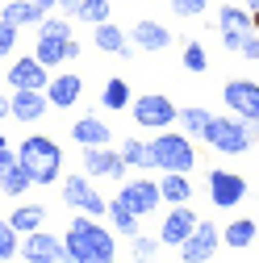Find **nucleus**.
Returning a JSON list of instances; mask_svg holds the SVG:
<instances>
[{
  "label": "nucleus",
  "mask_w": 259,
  "mask_h": 263,
  "mask_svg": "<svg viewBox=\"0 0 259 263\" xmlns=\"http://www.w3.org/2000/svg\"><path fill=\"white\" fill-rule=\"evenodd\" d=\"M67 259L71 263H113L117 259V238L96 221L92 213H80L67 226Z\"/></svg>",
  "instance_id": "f257e3e1"
},
{
  "label": "nucleus",
  "mask_w": 259,
  "mask_h": 263,
  "mask_svg": "<svg viewBox=\"0 0 259 263\" xmlns=\"http://www.w3.org/2000/svg\"><path fill=\"white\" fill-rule=\"evenodd\" d=\"M17 159H21V167L29 172L34 184H54L59 172H63V146L54 138H46V134H29L17 146Z\"/></svg>",
  "instance_id": "f03ea898"
},
{
  "label": "nucleus",
  "mask_w": 259,
  "mask_h": 263,
  "mask_svg": "<svg viewBox=\"0 0 259 263\" xmlns=\"http://www.w3.org/2000/svg\"><path fill=\"white\" fill-rule=\"evenodd\" d=\"M155 167L159 172H192L197 167V151H192L188 134H172V129H159V138L151 142Z\"/></svg>",
  "instance_id": "7ed1b4c3"
},
{
  "label": "nucleus",
  "mask_w": 259,
  "mask_h": 263,
  "mask_svg": "<svg viewBox=\"0 0 259 263\" xmlns=\"http://www.w3.org/2000/svg\"><path fill=\"white\" fill-rule=\"evenodd\" d=\"M213 151H221V155H247L255 142H251V134H247V121L238 117V121H226V117H209L205 121V134H201Z\"/></svg>",
  "instance_id": "20e7f679"
},
{
  "label": "nucleus",
  "mask_w": 259,
  "mask_h": 263,
  "mask_svg": "<svg viewBox=\"0 0 259 263\" xmlns=\"http://www.w3.org/2000/svg\"><path fill=\"white\" fill-rule=\"evenodd\" d=\"M130 113H134V121H138L142 129H172L176 117H180V109L172 105V96H163V92L138 96V101L130 105Z\"/></svg>",
  "instance_id": "39448f33"
},
{
  "label": "nucleus",
  "mask_w": 259,
  "mask_h": 263,
  "mask_svg": "<svg viewBox=\"0 0 259 263\" xmlns=\"http://www.w3.org/2000/svg\"><path fill=\"white\" fill-rule=\"evenodd\" d=\"M63 201H67L76 213H92V217H105L109 213V201L92 188V176H67L63 180Z\"/></svg>",
  "instance_id": "423d86ee"
},
{
  "label": "nucleus",
  "mask_w": 259,
  "mask_h": 263,
  "mask_svg": "<svg viewBox=\"0 0 259 263\" xmlns=\"http://www.w3.org/2000/svg\"><path fill=\"white\" fill-rule=\"evenodd\" d=\"M217 34H221V46L226 50H238L247 42V34H255V17L247 5H226L217 13Z\"/></svg>",
  "instance_id": "0eeeda50"
},
{
  "label": "nucleus",
  "mask_w": 259,
  "mask_h": 263,
  "mask_svg": "<svg viewBox=\"0 0 259 263\" xmlns=\"http://www.w3.org/2000/svg\"><path fill=\"white\" fill-rule=\"evenodd\" d=\"M209 201H213L217 209H238V205L247 201V180H243L238 172L213 167V172H209Z\"/></svg>",
  "instance_id": "6e6552de"
},
{
  "label": "nucleus",
  "mask_w": 259,
  "mask_h": 263,
  "mask_svg": "<svg viewBox=\"0 0 259 263\" xmlns=\"http://www.w3.org/2000/svg\"><path fill=\"white\" fill-rule=\"evenodd\" d=\"M217 242H221V230H217L213 221H197V230H192L176 251H180L184 263H205V259L217 255Z\"/></svg>",
  "instance_id": "1a4fd4ad"
},
{
  "label": "nucleus",
  "mask_w": 259,
  "mask_h": 263,
  "mask_svg": "<svg viewBox=\"0 0 259 263\" xmlns=\"http://www.w3.org/2000/svg\"><path fill=\"white\" fill-rule=\"evenodd\" d=\"M130 163L113 146H84V176L92 180H121Z\"/></svg>",
  "instance_id": "9d476101"
},
{
  "label": "nucleus",
  "mask_w": 259,
  "mask_h": 263,
  "mask_svg": "<svg viewBox=\"0 0 259 263\" xmlns=\"http://www.w3.org/2000/svg\"><path fill=\"white\" fill-rule=\"evenodd\" d=\"M197 209H192V201H184V205H172L168 209V217H163V226H159V242L163 247H180L192 230H197Z\"/></svg>",
  "instance_id": "9b49d317"
},
{
  "label": "nucleus",
  "mask_w": 259,
  "mask_h": 263,
  "mask_svg": "<svg viewBox=\"0 0 259 263\" xmlns=\"http://www.w3.org/2000/svg\"><path fill=\"white\" fill-rule=\"evenodd\" d=\"M21 259L25 263H59V259H67V242L46 234V230H34V234H25V242H21Z\"/></svg>",
  "instance_id": "f8f14e48"
},
{
  "label": "nucleus",
  "mask_w": 259,
  "mask_h": 263,
  "mask_svg": "<svg viewBox=\"0 0 259 263\" xmlns=\"http://www.w3.org/2000/svg\"><path fill=\"white\" fill-rule=\"evenodd\" d=\"M221 101L234 117H259V84L255 80H230L221 88Z\"/></svg>",
  "instance_id": "ddd939ff"
},
{
  "label": "nucleus",
  "mask_w": 259,
  "mask_h": 263,
  "mask_svg": "<svg viewBox=\"0 0 259 263\" xmlns=\"http://www.w3.org/2000/svg\"><path fill=\"white\" fill-rule=\"evenodd\" d=\"M117 196H121V201L134 209L138 217L155 213V209H159V201H163V192H159V184H155V180H125V188H121Z\"/></svg>",
  "instance_id": "4468645a"
},
{
  "label": "nucleus",
  "mask_w": 259,
  "mask_h": 263,
  "mask_svg": "<svg viewBox=\"0 0 259 263\" xmlns=\"http://www.w3.org/2000/svg\"><path fill=\"white\" fill-rule=\"evenodd\" d=\"M50 84V67L38 54H21L9 67V88H46Z\"/></svg>",
  "instance_id": "2eb2a0df"
},
{
  "label": "nucleus",
  "mask_w": 259,
  "mask_h": 263,
  "mask_svg": "<svg viewBox=\"0 0 259 263\" xmlns=\"http://www.w3.org/2000/svg\"><path fill=\"white\" fill-rule=\"evenodd\" d=\"M9 109H13V117H17V121H42V113L50 109L46 88H13Z\"/></svg>",
  "instance_id": "dca6fc26"
},
{
  "label": "nucleus",
  "mask_w": 259,
  "mask_h": 263,
  "mask_svg": "<svg viewBox=\"0 0 259 263\" xmlns=\"http://www.w3.org/2000/svg\"><path fill=\"white\" fill-rule=\"evenodd\" d=\"M34 54L46 63V67H59V63H71V59H80V42H76L71 34H67V38H59V34H38Z\"/></svg>",
  "instance_id": "f3484780"
},
{
  "label": "nucleus",
  "mask_w": 259,
  "mask_h": 263,
  "mask_svg": "<svg viewBox=\"0 0 259 263\" xmlns=\"http://www.w3.org/2000/svg\"><path fill=\"white\" fill-rule=\"evenodd\" d=\"M29 184V172L21 167V159H17V151H9V146H0V192H9V196H21Z\"/></svg>",
  "instance_id": "a211bd4d"
},
{
  "label": "nucleus",
  "mask_w": 259,
  "mask_h": 263,
  "mask_svg": "<svg viewBox=\"0 0 259 263\" xmlns=\"http://www.w3.org/2000/svg\"><path fill=\"white\" fill-rule=\"evenodd\" d=\"M130 42H134L138 50H146V54H159V50L172 46V29L159 25V21H134V29H130Z\"/></svg>",
  "instance_id": "6ab92c4d"
},
{
  "label": "nucleus",
  "mask_w": 259,
  "mask_h": 263,
  "mask_svg": "<svg viewBox=\"0 0 259 263\" xmlns=\"http://www.w3.org/2000/svg\"><path fill=\"white\" fill-rule=\"evenodd\" d=\"M80 92H84V80L71 76V71H63V76H54L46 84V101H50V109H71L80 101Z\"/></svg>",
  "instance_id": "aec40b11"
},
{
  "label": "nucleus",
  "mask_w": 259,
  "mask_h": 263,
  "mask_svg": "<svg viewBox=\"0 0 259 263\" xmlns=\"http://www.w3.org/2000/svg\"><path fill=\"white\" fill-rule=\"evenodd\" d=\"M92 42H96V50H105V54H121V59H130V46H134V42L125 38V29L113 25V21L92 25Z\"/></svg>",
  "instance_id": "412c9836"
},
{
  "label": "nucleus",
  "mask_w": 259,
  "mask_h": 263,
  "mask_svg": "<svg viewBox=\"0 0 259 263\" xmlns=\"http://www.w3.org/2000/svg\"><path fill=\"white\" fill-rule=\"evenodd\" d=\"M71 138L80 142V146H109V125L101 121V117H80V121H71Z\"/></svg>",
  "instance_id": "4be33fe9"
},
{
  "label": "nucleus",
  "mask_w": 259,
  "mask_h": 263,
  "mask_svg": "<svg viewBox=\"0 0 259 263\" xmlns=\"http://www.w3.org/2000/svg\"><path fill=\"white\" fill-rule=\"evenodd\" d=\"M159 192H163L168 205L192 201V180H188V172H163V176H159Z\"/></svg>",
  "instance_id": "5701e85b"
},
{
  "label": "nucleus",
  "mask_w": 259,
  "mask_h": 263,
  "mask_svg": "<svg viewBox=\"0 0 259 263\" xmlns=\"http://www.w3.org/2000/svg\"><path fill=\"white\" fill-rule=\"evenodd\" d=\"M0 17H5V21H13V25L21 29V25H38V21L46 17V9L38 5V0H9Z\"/></svg>",
  "instance_id": "b1692460"
},
{
  "label": "nucleus",
  "mask_w": 259,
  "mask_h": 263,
  "mask_svg": "<svg viewBox=\"0 0 259 263\" xmlns=\"http://www.w3.org/2000/svg\"><path fill=\"white\" fill-rule=\"evenodd\" d=\"M255 234H259V221H255V217H238V221H226V230H221L226 247H234V251L251 247V242H255Z\"/></svg>",
  "instance_id": "393cba45"
},
{
  "label": "nucleus",
  "mask_w": 259,
  "mask_h": 263,
  "mask_svg": "<svg viewBox=\"0 0 259 263\" xmlns=\"http://www.w3.org/2000/svg\"><path fill=\"white\" fill-rule=\"evenodd\" d=\"M109 221H113L117 234H125V238H134V234H138V213L130 209L121 196H117V201H109Z\"/></svg>",
  "instance_id": "a878e982"
},
{
  "label": "nucleus",
  "mask_w": 259,
  "mask_h": 263,
  "mask_svg": "<svg viewBox=\"0 0 259 263\" xmlns=\"http://www.w3.org/2000/svg\"><path fill=\"white\" fill-rule=\"evenodd\" d=\"M121 159L130 163V167L155 172V155H151V142H142V138H125V146H121Z\"/></svg>",
  "instance_id": "bb28decb"
},
{
  "label": "nucleus",
  "mask_w": 259,
  "mask_h": 263,
  "mask_svg": "<svg viewBox=\"0 0 259 263\" xmlns=\"http://www.w3.org/2000/svg\"><path fill=\"white\" fill-rule=\"evenodd\" d=\"M21 234H34V230H42V221H46V209L42 205H21V209H13V217H9Z\"/></svg>",
  "instance_id": "cd10ccee"
},
{
  "label": "nucleus",
  "mask_w": 259,
  "mask_h": 263,
  "mask_svg": "<svg viewBox=\"0 0 259 263\" xmlns=\"http://www.w3.org/2000/svg\"><path fill=\"white\" fill-rule=\"evenodd\" d=\"M209 117H213L209 109H201V105H188V109H180V117H176V121L184 125V134H188V138H201Z\"/></svg>",
  "instance_id": "c85d7f7f"
},
{
  "label": "nucleus",
  "mask_w": 259,
  "mask_h": 263,
  "mask_svg": "<svg viewBox=\"0 0 259 263\" xmlns=\"http://www.w3.org/2000/svg\"><path fill=\"white\" fill-rule=\"evenodd\" d=\"M101 105H105L109 113H121V109L130 105V84H125V80H109L105 92H101Z\"/></svg>",
  "instance_id": "c756f323"
},
{
  "label": "nucleus",
  "mask_w": 259,
  "mask_h": 263,
  "mask_svg": "<svg viewBox=\"0 0 259 263\" xmlns=\"http://www.w3.org/2000/svg\"><path fill=\"white\" fill-rule=\"evenodd\" d=\"M0 259H21V230L13 221H0Z\"/></svg>",
  "instance_id": "7c9ffc66"
},
{
  "label": "nucleus",
  "mask_w": 259,
  "mask_h": 263,
  "mask_svg": "<svg viewBox=\"0 0 259 263\" xmlns=\"http://www.w3.org/2000/svg\"><path fill=\"white\" fill-rule=\"evenodd\" d=\"M76 21H88V25H101V21H109V0H80Z\"/></svg>",
  "instance_id": "2f4dec72"
},
{
  "label": "nucleus",
  "mask_w": 259,
  "mask_h": 263,
  "mask_svg": "<svg viewBox=\"0 0 259 263\" xmlns=\"http://www.w3.org/2000/svg\"><path fill=\"white\" fill-rule=\"evenodd\" d=\"M184 71H192V76L209 71V54H205L201 42H188V46H184Z\"/></svg>",
  "instance_id": "473e14b6"
},
{
  "label": "nucleus",
  "mask_w": 259,
  "mask_h": 263,
  "mask_svg": "<svg viewBox=\"0 0 259 263\" xmlns=\"http://www.w3.org/2000/svg\"><path fill=\"white\" fill-rule=\"evenodd\" d=\"M38 34H59V38H67V34H71V21L59 17V13H46V17L38 21Z\"/></svg>",
  "instance_id": "72a5a7b5"
},
{
  "label": "nucleus",
  "mask_w": 259,
  "mask_h": 263,
  "mask_svg": "<svg viewBox=\"0 0 259 263\" xmlns=\"http://www.w3.org/2000/svg\"><path fill=\"white\" fill-rule=\"evenodd\" d=\"M163 247L159 238H146V234H134L130 238V251H134V259H155V251Z\"/></svg>",
  "instance_id": "f704fd0d"
},
{
  "label": "nucleus",
  "mask_w": 259,
  "mask_h": 263,
  "mask_svg": "<svg viewBox=\"0 0 259 263\" xmlns=\"http://www.w3.org/2000/svg\"><path fill=\"white\" fill-rule=\"evenodd\" d=\"M13 46H17V25L0 17V59H5V54H13Z\"/></svg>",
  "instance_id": "c9c22d12"
},
{
  "label": "nucleus",
  "mask_w": 259,
  "mask_h": 263,
  "mask_svg": "<svg viewBox=\"0 0 259 263\" xmlns=\"http://www.w3.org/2000/svg\"><path fill=\"white\" fill-rule=\"evenodd\" d=\"M172 9H176V17H201L209 9V0H172Z\"/></svg>",
  "instance_id": "e433bc0d"
},
{
  "label": "nucleus",
  "mask_w": 259,
  "mask_h": 263,
  "mask_svg": "<svg viewBox=\"0 0 259 263\" xmlns=\"http://www.w3.org/2000/svg\"><path fill=\"white\" fill-rule=\"evenodd\" d=\"M238 54H243L247 63H259V29H255V34H247V42L238 46Z\"/></svg>",
  "instance_id": "4c0bfd02"
},
{
  "label": "nucleus",
  "mask_w": 259,
  "mask_h": 263,
  "mask_svg": "<svg viewBox=\"0 0 259 263\" xmlns=\"http://www.w3.org/2000/svg\"><path fill=\"white\" fill-rule=\"evenodd\" d=\"M59 9L67 13V17H76V9H80V0H59Z\"/></svg>",
  "instance_id": "58836bf2"
},
{
  "label": "nucleus",
  "mask_w": 259,
  "mask_h": 263,
  "mask_svg": "<svg viewBox=\"0 0 259 263\" xmlns=\"http://www.w3.org/2000/svg\"><path fill=\"white\" fill-rule=\"evenodd\" d=\"M0 117H13V109H9V96L0 92Z\"/></svg>",
  "instance_id": "ea45409f"
},
{
  "label": "nucleus",
  "mask_w": 259,
  "mask_h": 263,
  "mask_svg": "<svg viewBox=\"0 0 259 263\" xmlns=\"http://www.w3.org/2000/svg\"><path fill=\"white\" fill-rule=\"evenodd\" d=\"M38 5H42L46 13H54V9H59V0H38Z\"/></svg>",
  "instance_id": "a19ab883"
},
{
  "label": "nucleus",
  "mask_w": 259,
  "mask_h": 263,
  "mask_svg": "<svg viewBox=\"0 0 259 263\" xmlns=\"http://www.w3.org/2000/svg\"><path fill=\"white\" fill-rule=\"evenodd\" d=\"M243 5H247V9H251V13H255V9H259V0H243Z\"/></svg>",
  "instance_id": "79ce46f5"
},
{
  "label": "nucleus",
  "mask_w": 259,
  "mask_h": 263,
  "mask_svg": "<svg viewBox=\"0 0 259 263\" xmlns=\"http://www.w3.org/2000/svg\"><path fill=\"white\" fill-rule=\"evenodd\" d=\"M251 17H255V29H259V9H255V13H251Z\"/></svg>",
  "instance_id": "37998d69"
},
{
  "label": "nucleus",
  "mask_w": 259,
  "mask_h": 263,
  "mask_svg": "<svg viewBox=\"0 0 259 263\" xmlns=\"http://www.w3.org/2000/svg\"><path fill=\"white\" fill-rule=\"evenodd\" d=\"M0 146H9V138H5V134H0Z\"/></svg>",
  "instance_id": "c03bdc74"
}]
</instances>
